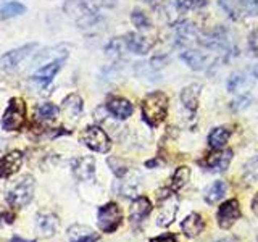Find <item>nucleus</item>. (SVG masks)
Instances as JSON below:
<instances>
[{"instance_id":"obj_35","label":"nucleus","mask_w":258,"mask_h":242,"mask_svg":"<svg viewBox=\"0 0 258 242\" xmlns=\"http://www.w3.org/2000/svg\"><path fill=\"white\" fill-rule=\"evenodd\" d=\"M121 48H123V42H121L119 39H111L107 44V47H105V52H107V55L111 56V58H118L121 55Z\"/></svg>"},{"instance_id":"obj_19","label":"nucleus","mask_w":258,"mask_h":242,"mask_svg":"<svg viewBox=\"0 0 258 242\" xmlns=\"http://www.w3.org/2000/svg\"><path fill=\"white\" fill-rule=\"evenodd\" d=\"M152 212V204L150 200L147 197H137L134 202L131 208H129V218H131V221L134 223H139L142 221L145 216H147L149 213Z\"/></svg>"},{"instance_id":"obj_14","label":"nucleus","mask_w":258,"mask_h":242,"mask_svg":"<svg viewBox=\"0 0 258 242\" xmlns=\"http://www.w3.org/2000/svg\"><path fill=\"white\" fill-rule=\"evenodd\" d=\"M36 228L42 237H50L58 229V218L53 213H39L36 216Z\"/></svg>"},{"instance_id":"obj_34","label":"nucleus","mask_w":258,"mask_h":242,"mask_svg":"<svg viewBox=\"0 0 258 242\" xmlns=\"http://www.w3.org/2000/svg\"><path fill=\"white\" fill-rule=\"evenodd\" d=\"M244 173H245V177L248 181H253L258 177V155L250 158L247 163H245V168H244Z\"/></svg>"},{"instance_id":"obj_39","label":"nucleus","mask_w":258,"mask_h":242,"mask_svg":"<svg viewBox=\"0 0 258 242\" xmlns=\"http://www.w3.org/2000/svg\"><path fill=\"white\" fill-rule=\"evenodd\" d=\"M150 242H177L174 236H171V234H168V236H161V237H155L152 239Z\"/></svg>"},{"instance_id":"obj_22","label":"nucleus","mask_w":258,"mask_h":242,"mask_svg":"<svg viewBox=\"0 0 258 242\" xmlns=\"http://www.w3.org/2000/svg\"><path fill=\"white\" fill-rule=\"evenodd\" d=\"M229 137H231V131L228 128H223V126L215 128L213 131L208 134V145L215 150H220L224 147L226 142L229 141Z\"/></svg>"},{"instance_id":"obj_3","label":"nucleus","mask_w":258,"mask_h":242,"mask_svg":"<svg viewBox=\"0 0 258 242\" xmlns=\"http://www.w3.org/2000/svg\"><path fill=\"white\" fill-rule=\"evenodd\" d=\"M34 186H36V181L31 174L20 177V179L13 186H10V189L7 191L5 199L8 202V205H12L15 208L26 207L32 200V196H34Z\"/></svg>"},{"instance_id":"obj_29","label":"nucleus","mask_w":258,"mask_h":242,"mask_svg":"<svg viewBox=\"0 0 258 242\" xmlns=\"http://www.w3.org/2000/svg\"><path fill=\"white\" fill-rule=\"evenodd\" d=\"M220 7L224 8V12L234 20H237L240 13H244V8L239 4V0H220Z\"/></svg>"},{"instance_id":"obj_6","label":"nucleus","mask_w":258,"mask_h":242,"mask_svg":"<svg viewBox=\"0 0 258 242\" xmlns=\"http://www.w3.org/2000/svg\"><path fill=\"white\" fill-rule=\"evenodd\" d=\"M157 199L160 202V212L157 216V224L165 228V226L171 224L176 212H177V199L169 189H163L157 194Z\"/></svg>"},{"instance_id":"obj_17","label":"nucleus","mask_w":258,"mask_h":242,"mask_svg":"<svg viewBox=\"0 0 258 242\" xmlns=\"http://www.w3.org/2000/svg\"><path fill=\"white\" fill-rule=\"evenodd\" d=\"M200 83H192L189 86H185L181 92V102L189 111H196L199 107V97H200Z\"/></svg>"},{"instance_id":"obj_37","label":"nucleus","mask_w":258,"mask_h":242,"mask_svg":"<svg viewBox=\"0 0 258 242\" xmlns=\"http://www.w3.org/2000/svg\"><path fill=\"white\" fill-rule=\"evenodd\" d=\"M248 44H250V48H252V52L258 55V29L252 32V36L248 39Z\"/></svg>"},{"instance_id":"obj_42","label":"nucleus","mask_w":258,"mask_h":242,"mask_svg":"<svg viewBox=\"0 0 258 242\" xmlns=\"http://www.w3.org/2000/svg\"><path fill=\"white\" fill-rule=\"evenodd\" d=\"M218 242H231V240H218Z\"/></svg>"},{"instance_id":"obj_31","label":"nucleus","mask_w":258,"mask_h":242,"mask_svg":"<svg viewBox=\"0 0 258 242\" xmlns=\"http://www.w3.org/2000/svg\"><path fill=\"white\" fill-rule=\"evenodd\" d=\"M134 71H136V75L139 76V78H142V79H150V81H155L157 79V71L152 68V65L150 63H136V68H134Z\"/></svg>"},{"instance_id":"obj_30","label":"nucleus","mask_w":258,"mask_h":242,"mask_svg":"<svg viewBox=\"0 0 258 242\" xmlns=\"http://www.w3.org/2000/svg\"><path fill=\"white\" fill-rule=\"evenodd\" d=\"M174 5L179 12L199 10L208 5V0H174Z\"/></svg>"},{"instance_id":"obj_13","label":"nucleus","mask_w":258,"mask_h":242,"mask_svg":"<svg viewBox=\"0 0 258 242\" xmlns=\"http://www.w3.org/2000/svg\"><path fill=\"white\" fill-rule=\"evenodd\" d=\"M73 173L81 181H89L95 173V160L92 157H81L73 163Z\"/></svg>"},{"instance_id":"obj_4","label":"nucleus","mask_w":258,"mask_h":242,"mask_svg":"<svg viewBox=\"0 0 258 242\" xmlns=\"http://www.w3.org/2000/svg\"><path fill=\"white\" fill-rule=\"evenodd\" d=\"M26 125V103L23 99H10L2 116V128L5 131H20Z\"/></svg>"},{"instance_id":"obj_2","label":"nucleus","mask_w":258,"mask_h":242,"mask_svg":"<svg viewBox=\"0 0 258 242\" xmlns=\"http://www.w3.org/2000/svg\"><path fill=\"white\" fill-rule=\"evenodd\" d=\"M64 12L68 13L70 18H73L78 26L81 28H89L94 26V24L100 20L99 13H97V8L94 4L87 2V0H68L64 4Z\"/></svg>"},{"instance_id":"obj_11","label":"nucleus","mask_w":258,"mask_h":242,"mask_svg":"<svg viewBox=\"0 0 258 242\" xmlns=\"http://www.w3.org/2000/svg\"><path fill=\"white\" fill-rule=\"evenodd\" d=\"M107 110L111 113L116 119H126L133 115L134 105L124 97H113L107 103Z\"/></svg>"},{"instance_id":"obj_32","label":"nucleus","mask_w":258,"mask_h":242,"mask_svg":"<svg viewBox=\"0 0 258 242\" xmlns=\"http://www.w3.org/2000/svg\"><path fill=\"white\" fill-rule=\"evenodd\" d=\"M131 21L137 29H149L152 26V21L147 15L141 10H134L131 13Z\"/></svg>"},{"instance_id":"obj_18","label":"nucleus","mask_w":258,"mask_h":242,"mask_svg":"<svg viewBox=\"0 0 258 242\" xmlns=\"http://www.w3.org/2000/svg\"><path fill=\"white\" fill-rule=\"evenodd\" d=\"M232 160V150H221L215 152L207 158V166L213 171H226Z\"/></svg>"},{"instance_id":"obj_16","label":"nucleus","mask_w":258,"mask_h":242,"mask_svg":"<svg viewBox=\"0 0 258 242\" xmlns=\"http://www.w3.org/2000/svg\"><path fill=\"white\" fill-rule=\"evenodd\" d=\"M70 242H95L99 240V234L94 232L89 226L84 224H73L68 229Z\"/></svg>"},{"instance_id":"obj_36","label":"nucleus","mask_w":258,"mask_h":242,"mask_svg":"<svg viewBox=\"0 0 258 242\" xmlns=\"http://www.w3.org/2000/svg\"><path fill=\"white\" fill-rule=\"evenodd\" d=\"M248 102H250V99L248 97H239L237 100H234L232 102V110H242V108H245L247 105H248Z\"/></svg>"},{"instance_id":"obj_25","label":"nucleus","mask_w":258,"mask_h":242,"mask_svg":"<svg viewBox=\"0 0 258 242\" xmlns=\"http://www.w3.org/2000/svg\"><path fill=\"white\" fill-rule=\"evenodd\" d=\"M226 189H228V184H226L224 181H215L207 189L205 200L208 202V204H216L218 200L223 199V196L226 194Z\"/></svg>"},{"instance_id":"obj_41","label":"nucleus","mask_w":258,"mask_h":242,"mask_svg":"<svg viewBox=\"0 0 258 242\" xmlns=\"http://www.w3.org/2000/svg\"><path fill=\"white\" fill-rule=\"evenodd\" d=\"M102 4H103V5L111 7V5H115V4H116V0H102Z\"/></svg>"},{"instance_id":"obj_12","label":"nucleus","mask_w":258,"mask_h":242,"mask_svg":"<svg viewBox=\"0 0 258 242\" xmlns=\"http://www.w3.org/2000/svg\"><path fill=\"white\" fill-rule=\"evenodd\" d=\"M124 45L127 47L129 52H133L136 55H145L150 52L153 42L141 34L129 32V34H126V37H124Z\"/></svg>"},{"instance_id":"obj_26","label":"nucleus","mask_w":258,"mask_h":242,"mask_svg":"<svg viewBox=\"0 0 258 242\" xmlns=\"http://www.w3.org/2000/svg\"><path fill=\"white\" fill-rule=\"evenodd\" d=\"M26 12V7L20 2H8L0 7V18H13V16H20Z\"/></svg>"},{"instance_id":"obj_9","label":"nucleus","mask_w":258,"mask_h":242,"mask_svg":"<svg viewBox=\"0 0 258 242\" xmlns=\"http://www.w3.org/2000/svg\"><path fill=\"white\" fill-rule=\"evenodd\" d=\"M36 47H37L36 44H28V45H23L20 48H15V50L7 52L2 58H0V63H2V67L5 70H13V68L18 67L26 56H29Z\"/></svg>"},{"instance_id":"obj_10","label":"nucleus","mask_w":258,"mask_h":242,"mask_svg":"<svg viewBox=\"0 0 258 242\" xmlns=\"http://www.w3.org/2000/svg\"><path fill=\"white\" fill-rule=\"evenodd\" d=\"M23 165V153L20 150H13L0 158V177H10L18 173Z\"/></svg>"},{"instance_id":"obj_15","label":"nucleus","mask_w":258,"mask_h":242,"mask_svg":"<svg viewBox=\"0 0 258 242\" xmlns=\"http://www.w3.org/2000/svg\"><path fill=\"white\" fill-rule=\"evenodd\" d=\"M63 60H64V58H58V60L48 62L47 65H44V67H40V68L34 73V75H32V78H34V81H37V83L47 86L48 83H52V79L55 78V75L60 71L61 65H63Z\"/></svg>"},{"instance_id":"obj_7","label":"nucleus","mask_w":258,"mask_h":242,"mask_svg":"<svg viewBox=\"0 0 258 242\" xmlns=\"http://www.w3.org/2000/svg\"><path fill=\"white\" fill-rule=\"evenodd\" d=\"M121 224V210L116 204H107L99 210V226L103 232H113Z\"/></svg>"},{"instance_id":"obj_33","label":"nucleus","mask_w":258,"mask_h":242,"mask_svg":"<svg viewBox=\"0 0 258 242\" xmlns=\"http://www.w3.org/2000/svg\"><path fill=\"white\" fill-rule=\"evenodd\" d=\"M108 165L111 168V171L115 173L118 177H124L126 173H127V165L124 163L123 160H119V158H115V157H110L108 158Z\"/></svg>"},{"instance_id":"obj_27","label":"nucleus","mask_w":258,"mask_h":242,"mask_svg":"<svg viewBox=\"0 0 258 242\" xmlns=\"http://www.w3.org/2000/svg\"><path fill=\"white\" fill-rule=\"evenodd\" d=\"M36 113H37V118L50 121V119H55L56 116H58V107L50 103V102H45L42 105H39V107L36 108Z\"/></svg>"},{"instance_id":"obj_40","label":"nucleus","mask_w":258,"mask_h":242,"mask_svg":"<svg viewBox=\"0 0 258 242\" xmlns=\"http://www.w3.org/2000/svg\"><path fill=\"white\" fill-rule=\"evenodd\" d=\"M8 242H36V240H26V239H21V237H13Z\"/></svg>"},{"instance_id":"obj_5","label":"nucleus","mask_w":258,"mask_h":242,"mask_svg":"<svg viewBox=\"0 0 258 242\" xmlns=\"http://www.w3.org/2000/svg\"><path fill=\"white\" fill-rule=\"evenodd\" d=\"M79 139L86 147H89L94 152H99V153H107L111 149V142H110L108 134L99 126L86 128L84 131L81 133Z\"/></svg>"},{"instance_id":"obj_28","label":"nucleus","mask_w":258,"mask_h":242,"mask_svg":"<svg viewBox=\"0 0 258 242\" xmlns=\"http://www.w3.org/2000/svg\"><path fill=\"white\" fill-rule=\"evenodd\" d=\"M189 177H190V169L187 166H179L173 174V183H171L173 189L184 188V186L189 183Z\"/></svg>"},{"instance_id":"obj_24","label":"nucleus","mask_w":258,"mask_h":242,"mask_svg":"<svg viewBox=\"0 0 258 242\" xmlns=\"http://www.w3.org/2000/svg\"><path fill=\"white\" fill-rule=\"evenodd\" d=\"M61 107H63V111H67L73 119H76L79 118L81 111H83V99H81L78 94H70L67 99L63 100Z\"/></svg>"},{"instance_id":"obj_8","label":"nucleus","mask_w":258,"mask_h":242,"mask_svg":"<svg viewBox=\"0 0 258 242\" xmlns=\"http://www.w3.org/2000/svg\"><path fill=\"white\" fill-rule=\"evenodd\" d=\"M240 216V208H239V202L236 199L224 202V204L218 210V223L223 229H228L239 220Z\"/></svg>"},{"instance_id":"obj_21","label":"nucleus","mask_w":258,"mask_h":242,"mask_svg":"<svg viewBox=\"0 0 258 242\" xmlns=\"http://www.w3.org/2000/svg\"><path fill=\"white\" fill-rule=\"evenodd\" d=\"M181 228L184 231V234L187 237H197L199 234L204 231L205 228V223L202 220V216L197 213H190L185 220L181 223Z\"/></svg>"},{"instance_id":"obj_20","label":"nucleus","mask_w":258,"mask_h":242,"mask_svg":"<svg viewBox=\"0 0 258 242\" xmlns=\"http://www.w3.org/2000/svg\"><path fill=\"white\" fill-rule=\"evenodd\" d=\"M181 58L189 65L190 70H196V71L205 70L207 63H208L207 55L199 50H194V48H185V50L181 53Z\"/></svg>"},{"instance_id":"obj_23","label":"nucleus","mask_w":258,"mask_h":242,"mask_svg":"<svg viewBox=\"0 0 258 242\" xmlns=\"http://www.w3.org/2000/svg\"><path fill=\"white\" fill-rule=\"evenodd\" d=\"M252 86V81L248 79L245 73H234L228 79V91L229 92H244L248 91Z\"/></svg>"},{"instance_id":"obj_38","label":"nucleus","mask_w":258,"mask_h":242,"mask_svg":"<svg viewBox=\"0 0 258 242\" xmlns=\"http://www.w3.org/2000/svg\"><path fill=\"white\" fill-rule=\"evenodd\" d=\"M0 215H2L5 218V221L7 223H13L15 221V215L12 212H7L5 208H0Z\"/></svg>"},{"instance_id":"obj_1","label":"nucleus","mask_w":258,"mask_h":242,"mask_svg":"<svg viewBox=\"0 0 258 242\" xmlns=\"http://www.w3.org/2000/svg\"><path fill=\"white\" fill-rule=\"evenodd\" d=\"M142 108V118L149 126H158L163 123L168 113V97L165 92L155 91L144 97L141 103Z\"/></svg>"}]
</instances>
